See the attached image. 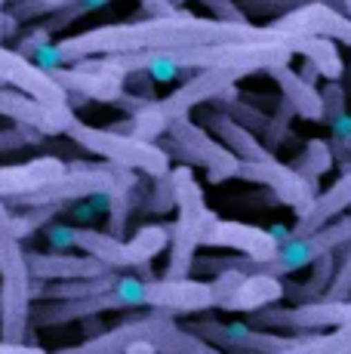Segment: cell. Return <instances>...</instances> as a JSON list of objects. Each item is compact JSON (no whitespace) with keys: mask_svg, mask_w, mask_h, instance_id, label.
I'll use <instances>...</instances> for the list:
<instances>
[{"mask_svg":"<svg viewBox=\"0 0 351 354\" xmlns=\"http://www.w3.org/2000/svg\"><path fill=\"white\" fill-rule=\"evenodd\" d=\"M71 231H74V225H46V241L53 243V250H56V253L74 250V243H71Z\"/></svg>","mask_w":351,"mask_h":354,"instance_id":"obj_33","label":"cell"},{"mask_svg":"<svg viewBox=\"0 0 351 354\" xmlns=\"http://www.w3.org/2000/svg\"><path fill=\"white\" fill-rule=\"evenodd\" d=\"M330 129H333V142H348L351 139V114L342 111L336 114V118H330Z\"/></svg>","mask_w":351,"mask_h":354,"instance_id":"obj_35","label":"cell"},{"mask_svg":"<svg viewBox=\"0 0 351 354\" xmlns=\"http://www.w3.org/2000/svg\"><path fill=\"white\" fill-rule=\"evenodd\" d=\"M330 167H333V158H330L327 142H308L305 151L290 163V169H293L299 179H305L312 188H317V176H323Z\"/></svg>","mask_w":351,"mask_h":354,"instance_id":"obj_24","label":"cell"},{"mask_svg":"<svg viewBox=\"0 0 351 354\" xmlns=\"http://www.w3.org/2000/svg\"><path fill=\"white\" fill-rule=\"evenodd\" d=\"M3 3H6V0H0V12H3Z\"/></svg>","mask_w":351,"mask_h":354,"instance_id":"obj_41","label":"cell"},{"mask_svg":"<svg viewBox=\"0 0 351 354\" xmlns=\"http://www.w3.org/2000/svg\"><path fill=\"white\" fill-rule=\"evenodd\" d=\"M207 10L216 16V22H225V25H247V16L240 12V6L234 0H200Z\"/></svg>","mask_w":351,"mask_h":354,"instance_id":"obj_31","label":"cell"},{"mask_svg":"<svg viewBox=\"0 0 351 354\" xmlns=\"http://www.w3.org/2000/svg\"><path fill=\"white\" fill-rule=\"evenodd\" d=\"M170 3L176 6V10H179V6H182V3H185V0H170Z\"/></svg>","mask_w":351,"mask_h":354,"instance_id":"obj_40","label":"cell"},{"mask_svg":"<svg viewBox=\"0 0 351 354\" xmlns=\"http://www.w3.org/2000/svg\"><path fill=\"white\" fill-rule=\"evenodd\" d=\"M321 105H323V114H327V118H336V114L345 111V86H342V80H330V84L323 86Z\"/></svg>","mask_w":351,"mask_h":354,"instance_id":"obj_32","label":"cell"},{"mask_svg":"<svg viewBox=\"0 0 351 354\" xmlns=\"http://www.w3.org/2000/svg\"><path fill=\"white\" fill-rule=\"evenodd\" d=\"M234 179H247V182H259V185H268L274 192V201L287 203V207L296 209V216L302 213V209L312 207L314 201V188L308 185L305 179H299V176L293 173V169L287 167V163H281L274 154H268V158L262 160H240L238 158V169H234Z\"/></svg>","mask_w":351,"mask_h":354,"instance_id":"obj_6","label":"cell"},{"mask_svg":"<svg viewBox=\"0 0 351 354\" xmlns=\"http://www.w3.org/2000/svg\"><path fill=\"white\" fill-rule=\"evenodd\" d=\"M200 243L238 250V253H244L249 262H253V271L278 253V247H274V241L265 234V228H253V225H244V222H225V219H219V216L204 228Z\"/></svg>","mask_w":351,"mask_h":354,"instance_id":"obj_12","label":"cell"},{"mask_svg":"<svg viewBox=\"0 0 351 354\" xmlns=\"http://www.w3.org/2000/svg\"><path fill=\"white\" fill-rule=\"evenodd\" d=\"M71 243L74 250H84V256L102 262L108 271H120V268H136V256L126 247L120 237H111L105 231L96 228H74L71 231Z\"/></svg>","mask_w":351,"mask_h":354,"instance_id":"obj_18","label":"cell"},{"mask_svg":"<svg viewBox=\"0 0 351 354\" xmlns=\"http://www.w3.org/2000/svg\"><path fill=\"white\" fill-rule=\"evenodd\" d=\"M105 311H124V305L114 296V290L102 292V296L74 299V302H40L37 308H31V326H37V330L65 326L74 321H86V317H99Z\"/></svg>","mask_w":351,"mask_h":354,"instance_id":"obj_14","label":"cell"},{"mask_svg":"<svg viewBox=\"0 0 351 354\" xmlns=\"http://www.w3.org/2000/svg\"><path fill=\"white\" fill-rule=\"evenodd\" d=\"M59 209H65V207H28L25 213H10L12 234H16L19 241H25V237H31L35 231L50 225L53 216H56Z\"/></svg>","mask_w":351,"mask_h":354,"instance_id":"obj_26","label":"cell"},{"mask_svg":"<svg viewBox=\"0 0 351 354\" xmlns=\"http://www.w3.org/2000/svg\"><path fill=\"white\" fill-rule=\"evenodd\" d=\"M348 207H351V169L339 176V182H336L333 188H327L323 194H317L312 201V207L302 209L299 222H296V228H293V237L314 234V231H321L323 225H330L339 213H345Z\"/></svg>","mask_w":351,"mask_h":354,"instance_id":"obj_17","label":"cell"},{"mask_svg":"<svg viewBox=\"0 0 351 354\" xmlns=\"http://www.w3.org/2000/svg\"><path fill=\"white\" fill-rule=\"evenodd\" d=\"M278 299H283V287H281L278 277L244 274L222 308L225 311H249V315H253V311H262V308H268V305H274Z\"/></svg>","mask_w":351,"mask_h":354,"instance_id":"obj_21","label":"cell"},{"mask_svg":"<svg viewBox=\"0 0 351 354\" xmlns=\"http://www.w3.org/2000/svg\"><path fill=\"white\" fill-rule=\"evenodd\" d=\"M351 324V299L345 302H327V299H317V302H302V305H290V308H268L253 311L249 315V326L253 330H293V333H305V330H321V326H345Z\"/></svg>","mask_w":351,"mask_h":354,"instance_id":"obj_5","label":"cell"},{"mask_svg":"<svg viewBox=\"0 0 351 354\" xmlns=\"http://www.w3.org/2000/svg\"><path fill=\"white\" fill-rule=\"evenodd\" d=\"M188 333L204 339L207 345H225L234 351H249V354H272L281 348L299 342V336H274L265 330H253L249 324H216V321H200L191 324Z\"/></svg>","mask_w":351,"mask_h":354,"instance_id":"obj_8","label":"cell"},{"mask_svg":"<svg viewBox=\"0 0 351 354\" xmlns=\"http://www.w3.org/2000/svg\"><path fill=\"white\" fill-rule=\"evenodd\" d=\"M154 333V311L145 317H133L124 321L111 330L99 333V336L84 339L80 345H68V348H59L53 354H126V348H133L136 342H148Z\"/></svg>","mask_w":351,"mask_h":354,"instance_id":"obj_16","label":"cell"},{"mask_svg":"<svg viewBox=\"0 0 351 354\" xmlns=\"http://www.w3.org/2000/svg\"><path fill=\"white\" fill-rule=\"evenodd\" d=\"M31 274L25 247L10 225V207L0 201V342H25L31 333Z\"/></svg>","mask_w":351,"mask_h":354,"instance_id":"obj_2","label":"cell"},{"mask_svg":"<svg viewBox=\"0 0 351 354\" xmlns=\"http://www.w3.org/2000/svg\"><path fill=\"white\" fill-rule=\"evenodd\" d=\"M296 74H299V77H302V80H305V84H308V86H312V84H314V80H317V68H314L312 62H305V65H302V71H296Z\"/></svg>","mask_w":351,"mask_h":354,"instance_id":"obj_38","label":"cell"},{"mask_svg":"<svg viewBox=\"0 0 351 354\" xmlns=\"http://www.w3.org/2000/svg\"><path fill=\"white\" fill-rule=\"evenodd\" d=\"M342 247H351V213L339 222H330L321 231L308 237H290L283 247H278L268 262H262L253 274H268V277H278L283 281L287 274L299 268H312L317 259H323L327 253H339Z\"/></svg>","mask_w":351,"mask_h":354,"instance_id":"obj_4","label":"cell"},{"mask_svg":"<svg viewBox=\"0 0 351 354\" xmlns=\"http://www.w3.org/2000/svg\"><path fill=\"white\" fill-rule=\"evenodd\" d=\"M50 77L68 96L77 93L80 99H93V102H117L124 96V80L111 77V74L80 71V68H56V71H50Z\"/></svg>","mask_w":351,"mask_h":354,"instance_id":"obj_19","label":"cell"},{"mask_svg":"<svg viewBox=\"0 0 351 354\" xmlns=\"http://www.w3.org/2000/svg\"><path fill=\"white\" fill-rule=\"evenodd\" d=\"M148 345H154L158 354H222L219 348L207 345L204 339L191 336L185 326H179L164 311H154V333L148 339Z\"/></svg>","mask_w":351,"mask_h":354,"instance_id":"obj_20","label":"cell"},{"mask_svg":"<svg viewBox=\"0 0 351 354\" xmlns=\"http://www.w3.org/2000/svg\"><path fill=\"white\" fill-rule=\"evenodd\" d=\"M272 354H351V324L336 326L333 333H314L312 339L299 336V342Z\"/></svg>","mask_w":351,"mask_h":354,"instance_id":"obj_23","label":"cell"},{"mask_svg":"<svg viewBox=\"0 0 351 354\" xmlns=\"http://www.w3.org/2000/svg\"><path fill=\"white\" fill-rule=\"evenodd\" d=\"M145 305L154 311H164V315H182V311H207L216 308L213 305V290L204 281H191V277H182V281H164V277H154L145 283Z\"/></svg>","mask_w":351,"mask_h":354,"instance_id":"obj_10","label":"cell"},{"mask_svg":"<svg viewBox=\"0 0 351 354\" xmlns=\"http://www.w3.org/2000/svg\"><path fill=\"white\" fill-rule=\"evenodd\" d=\"M170 139L176 145L185 151L188 163H204L207 169H210V182H225V179H234V169H238V158H234L231 151H228L225 145H219V142H213L210 136H207V129L194 127L191 120H176L170 124Z\"/></svg>","mask_w":351,"mask_h":354,"instance_id":"obj_9","label":"cell"},{"mask_svg":"<svg viewBox=\"0 0 351 354\" xmlns=\"http://www.w3.org/2000/svg\"><path fill=\"white\" fill-rule=\"evenodd\" d=\"M68 169V163L46 154V158H35L25 163H12V167H0V201H16L22 194H31L44 188L46 182L59 179Z\"/></svg>","mask_w":351,"mask_h":354,"instance_id":"obj_15","label":"cell"},{"mask_svg":"<svg viewBox=\"0 0 351 354\" xmlns=\"http://www.w3.org/2000/svg\"><path fill=\"white\" fill-rule=\"evenodd\" d=\"M305 0H247L240 12H253V16H287V12L299 10Z\"/></svg>","mask_w":351,"mask_h":354,"instance_id":"obj_30","label":"cell"},{"mask_svg":"<svg viewBox=\"0 0 351 354\" xmlns=\"http://www.w3.org/2000/svg\"><path fill=\"white\" fill-rule=\"evenodd\" d=\"M0 86H12L16 93L40 102L46 108H71L68 93L50 74L40 71L37 65H31L16 50H6V46H0Z\"/></svg>","mask_w":351,"mask_h":354,"instance_id":"obj_7","label":"cell"},{"mask_svg":"<svg viewBox=\"0 0 351 354\" xmlns=\"http://www.w3.org/2000/svg\"><path fill=\"white\" fill-rule=\"evenodd\" d=\"M65 136L77 142L80 148L99 154V158H105L108 163H114V167H120V169H130V173L133 169H142V173H148L151 179L170 173V158H167L164 148H158L154 142L136 139V136H126V133H114V129L86 127V124H80L77 118L71 120Z\"/></svg>","mask_w":351,"mask_h":354,"instance_id":"obj_3","label":"cell"},{"mask_svg":"<svg viewBox=\"0 0 351 354\" xmlns=\"http://www.w3.org/2000/svg\"><path fill=\"white\" fill-rule=\"evenodd\" d=\"M126 247L133 250V256H136L139 265L151 262L154 256H160V250L170 247V225H145L136 231V237H133Z\"/></svg>","mask_w":351,"mask_h":354,"instance_id":"obj_25","label":"cell"},{"mask_svg":"<svg viewBox=\"0 0 351 354\" xmlns=\"http://www.w3.org/2000/svg\"><path fill=\"white\" fill-rule=\"evenodd\" d=\"M173 207H176V194H173L170 173L158 176L154 188H148V197H145V203H142V209H145V213H170Z\"/></svg>","mask_w":351,"mask_h":354,"instance_id":"obj_27","label":"cell"},{"mask_svg":"<svg viewBox=\"0 0 351 354\" xmlns=\"http://www.w3.org/2000/svg\"><path fill=\"white\" fill-rule=\"evenodd\" d=\"M126 354H158V351H154V345H148V342H136L133 348H126Z\"/></svg>","mask_w":351,"mask_h":354,"instance_id":"obj_39","label":"cell"},{"mask_svg":"<svg viewBox=\"0 0 351 354\" xmlns=\"http://www.w3.org/2000/svg\"><path fill=\"white\" fill-rule=\"evenodd\" d=\"M287 34L256 25H225L216 19H198L191 12H176L164 19H145L130 25H102L84 34L65 37L59 44L40 46L28 59L40 71H56L65 65H77L84 59L126 56L148 50H188V46H225V44H283Z\"/></svg>","mask_w":351,"mask_h":354,"instance_id":"obj_1","label":"cell"},{"mask_svg":"<svg viewBox=\"0 0 351 354\" xmlns=\"http://www.w3.org/2000/svg\"><path fill=\"white\" fill-rule=\"evenodd\" d=\"M176 6L170 0H142V16L148 19H164V16H176Z\"/></svg>","mask_w":351,"mask_h":354,"instance_id":"obj_34","label":"cell"},{"mask_svg":"<svg viewBox=\"0 0 351 354\" xmlns=\"http://www.w3.org/2000/svg\"><path fill=\"white\" fill-rule=\"evenodd\" d=\"M265 74H272V77L281 84L283 99H287L290 105H293V111L299 114V118H305V120H323L321 93H317L314 86H308L305 80H302L299 74H296L290 65L272 68V71H265Z\"/></svg>","mask_w":351,"mask_h":354,"instance_id":"obj_22","label":"cell"},{"mask_svg":"<svg viewBox=\"0 0 351 354\" xmlns=\"http://www.w3.org/2000/svg\"><path fill=\"white\" fill-rule=\"evenodd\" d=\"M44 142V136L37 133V129L31 127H6L0 129V154H10V151H19V148H31V145H40Z\"/></svg>","mask_w":351,"mask_h":354,"instance_id":"obj_28","label":"cell"},{"mask_svg":"<svg viewBox=\"0 0 351 354\" xmlns=\"http://www.w3.org/2000/svg\"><path fill=\"white\" fill-rule=\"evenodd\" d=\"M0 354H46V351L28 342H0Z\"/></svg>","mask_w":351,"mask_h":354,"instance_id":"obj_36","label":"cell"},{"mask_svg":"<svg viewBox=\"0 0 351 354\" xmlns=\"http://www.w3.org/2000/svg\"><path fill=\"white\" fill-rule=\"evenodd\" d=\"M25 262H28L31 281H90V277L108 274L102 262L90 256H71V253H31L25 250Z\"/></svg>","mask_w":351,"mask_h":354,"instance_id":"obj_13","label":"cell"},{"mask_svg":"<svg viewBox=\"0 0 351 354\" xmlns=\"http://www.w3.org/2000/svg\"><path fill=\"white\" fill-rule=\"evenodd\" d=\"M0 118L12 120L19 127L37 129L40 136H65V129L71 127L77 114H74V108H46L35 99L22 96V93L0 86Z\"/></svg>","mask_w":351,"mask_h":354,"instance_id":"obj_11","label":"cell"},{"mask_svg":"<svg viewBox=\"0 0 351 354\" xmlns=\"http://www.w3.org/2000/svg\"><path fill=\"white\" fill-rule=\"evenodd\" d=\"M348 296H351V250L345 253V259H339V268H336L333 281H330V287L321 299H327V302H345Z\"/></svg>","mask_w":351,"mask_h":354,"instance_id":"obj_29","label":"cell"},{"mask_svg":"<svg viewBox=\"0 0 351 354\" xmlns=\"http://www.w3.org/2000/svg\"><path fill=\"white\" fill-rule=\"evenodd\" d=\"M265 234L274 241V247H283V243L293 237V228H287V225H272V228H265Z\"/></svg>","mask_w":351,"mask_h":354,"instance_id":"obj_37","label":"cell"}]
</instances>
